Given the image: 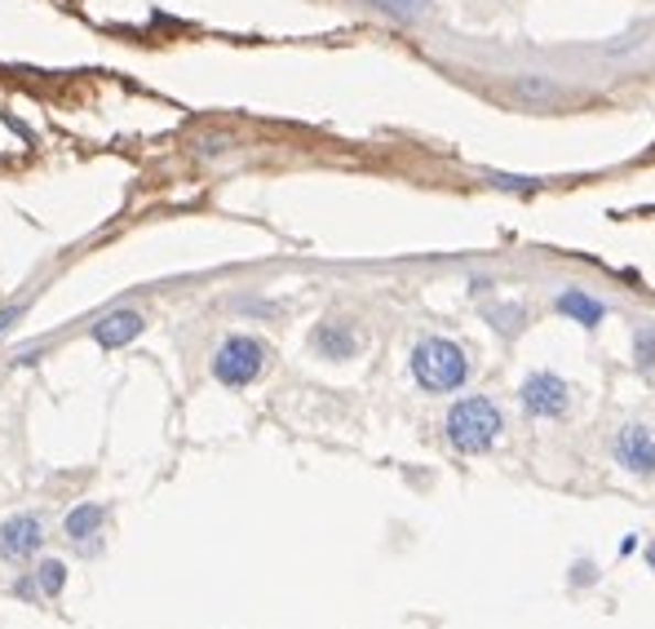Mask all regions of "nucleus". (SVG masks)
<instances>
[{
	"mask_svg": "<svg viewBox=\"0 0 655 629\" xmlns=\"http://www.w3.org/2000/svg\"><path fill=\"white\" fill-rule=\"evenodd\" d=\"M501 430H505V417H501V408H496L487 395H465V399H457V404L448 408V417H443L448 444H452L457 452H465V457H479V452L496 448Z\"/></svg>",
	"mask_w": 655,
	"mask_h": 629,
	"instance_id": "1",
	"label": "nucleus"
},
{
	"mask_svg": "<svg viewBox=\"0 0 655 629\" xmlns=\"http://www.w3.org/2000/svg\"><path fill=\"white\" fill-rule=\"evenodd\" d=\"M412 382L430 395H452L470 377V355L452 338H421L412 347Z\"/></svg>",
	"mask_w": 655,
	"mask_h": 629,
	"instance_id": "2",
	"label": "nucleus"
},
{
	"mask_svg": "<svg viewBox=\"0 0 655 629\" xmlns=\"http://www.w3.org/2000/svg\"><path fill=\"white\" fill-rule=\"evenodd\" d=\"M266 364H270L266 342H257V338H248V333H230V338L213 351V377H217L222 386H230V391L253 386V382L266 373Z\"/></svg>",
	"mask_w": 655,
	"mask_h": 629,
	"instance_id": "3",
	"label": "nucleus"
},
{
	"mask_svg": "<svg viewBox=\"0 0 655 629\" xmlns=\"http://www.w3.org/2000/svg\"><path fill=\"white\" fill-rule=\"evenodd\" d=\"M518 404H523V413L536 417V422H558V417L567 413V404H571V386H567L558 373L540 369V373H531V377L518 386Z\"/></svg>",
	"mask_w": 655,
	"mask_h": 629,
	"instance_id": "4",
	"label": "nucleus"
},
{
	"mask_svg": "<svg viewBox=\"0 0 655 629\" xmlns=\"http://www.w3.org/2000/svg\"><path fill=\"white\" fill-rule=\"evenodd\" d=\"M611 457H615V466H624L629 475H637V479H651L655 475V435L646 430V426H620L615 430V439H611Z\"/></svg>",
	"mask_w": 655,
	"mask_h": 629,
	"instance_id": "5",
	"label": "nucleus"
},
{
	"mask_svg": "<svg viewBox=\"0 0 655 629\" xmlns=\"http://www.w3.org/2000/svg\"><path fill=\"white\" fill-rule=\"evenodd\" d=\"M310 347H314L319 360L342 364V360H355V355H359L364 338H359V329H355L351 320H323V324L310 333Z\"/></svg>",
	"mask_w": 655,
	"mask_h": 629,
	"instance_id": "6",
	"label": "nucleus"
},
{
	"mask_svg": "<svg viewBox=\"0 0 655 629\" xmlns=\"http://www.w3.org/2000/svg\"><path fill=\"white\" fill-rule=\"evenodd\" d=\"M41 541H45V523L36 514H14L0 523V558H10V563L32 558L41 550Z\"/></svg>",
	"mask_w": 655,
	"mask_h": 629,
	"instance_id": "7",
	"label": "nucleus"
},
{
	"mask_svg": "<svg viewBox=\"0 0 655 629\" xmlns=\"http://www.w3.org/2000/svg\"><path fill=\"white\" fill-rule=\"evenodd\" d=\"M147 329V320H142V310H111V314H103V320L94 324V342L103 347V351H120V347H129L138 333Z\"/></svg>",
	"mask_w": 655,
	"mask_h": 629,
	"instance_id": "8",
	"label": "nucleus"
},
{
	"mask_svg": "<svg viewBox=\"0 0 655 629\" xmlns=\"http://www.w3.org/2000/svg\"><path fill=\"white\" fill-rule=\"evenodd\" d=\"M554 306H558V314H567V320H576V324H584V329H598V324L606 320V306H602L598 297H589L584 288H562Z\"/></svg>",
	"mask_w": 655,
	"mask_h": 629,
	"instance_id": "9",
	"label": "nucleus"
},
{
	"mask_svg": "<svg viewBox=\"0 0 655 629\" xmlns=\"http://www.w3.org/2000/svg\"><path fill=\"white\" fill-rule=\"evenodd\" d=\"M103 527H107V505H98V501H85V505H76V510L63 519L67 541H89V536H98Z\"/></svg>",
	"mask_w": 655,
	"mask_h": 629,
	"instance_id": "10",
	"label": "nucleus"
},
{
	"mask_svg": "<svg viewBox=\"0 0 655 629\" xmlns=\"http://www.w3.org/2000/svg\"><path fill=\"white\" fill-rule=\"evenodd\" d=\"M36 585H41L45 594H63V585H67V567H63L58 558H45V563L36 567Z\"/></svg>",
	"mask_w": 655,
	"mask_h": 629,
	"instance_id": "11",
	"label": "nucleus"
},
{
	"mask_svg": "<svg viewBox=\"0 0 655 629\" xmlns=\"http://www.w3.org/2000/svg\"><path fill=\"white\" fill-rule=\"evenodd\" d=\"M633 355H637V369H655V329H637Z\"/></svg>",
	"mask_w": 655,
	"mask_h": 629,
	"instance_id": "12",
	"label": "nucleus"
},
{
	"mask_svg": "<svg viewBox=\"0 0 655 629\" xmlns=\"http://www.w3.org/2000/svg\"><path fill=\"white\" fill-rule=\"evenodd\" d=\"M426 10H430V0H390V19L399 23H417Z\"/></svg>",
	"mask_w": 655,
	"mask_h": 629,
	"instance_id": "13",
	"label": "nucleus"
},
{
	"mask_svg": "<svg viewBox=\"0 0 655 629\" xmlns=\"http://www.w3.org/2000/svg\"><path fill=\"white\" fill-rule=\"evenodd\" d=\"M226 142H230L226 134H200V138H195V151H200V156H222Z\"/></svg>",
	"mask_w": 655,
	"mask_h": 629,
	"instance_id": "14",
	"label": "nucleus"
},
{
	"mask_svg": "<svg viewBox=\"0 0 655 629\" xmlns=\"http://www.w3.org/2000/svg\"><path fill=\"white\" fill-rule=\"evenodd\" d=\"M23 310H28V301H10V306H0V338H6V333L14 329V320H23Z\"/></svg>",
	"mask_w": 655,
	"mask_h": 629,
	"instance_id": "15",
	"label": "nucleus"
},
{
	"mask_svg": "<svg viewBox=\"0 0 655 629\" xmlns=\"http://www.w3.org/2000/svg\"><path fill=\"white\" fill-rule=\"evenodd\" d=\"M364 6H373V10H382V14H390V0H364Z\"/></svg>",
	"mask_w": 655,
	"mask_h": 629,
	"instance_id": "16",
	"label": "nucleus"
},
{
	"mask_svg": "<svg viewBox=\"0 0 655 629\" xmlns=\"http://www.w3.org/2000/svg\"><path fill=\"white\" fill-rule=\"evenodd\" d=\"M646 563H651V567H655V541H651V545H646Z\"/></svg>",
	"mask_w": 655,
	"mask_h": 629,
	"instance_id": "17",
	"label": "nucleus"
}]
</instances>
